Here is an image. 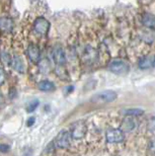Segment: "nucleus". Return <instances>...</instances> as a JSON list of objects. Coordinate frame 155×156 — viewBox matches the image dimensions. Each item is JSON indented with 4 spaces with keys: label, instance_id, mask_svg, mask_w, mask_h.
<instances>
[{
    "label": "nucleus",
    "instance_id": "obj_23",
    "mask_svg": "<svg viewBox=\"0 0 155 156\" xmlns=\"http://www.w3.org/2000/svg\"><path fill=\"white\" fill-rule=\"evenodd\" d=\"M4 80H5V73L2 69H0V85L4 82Z\"/></svg>",
    "mask_w": 155,
    "mask_h": 156
},
{
    "label": "nucleus",
    "instance_id": "obj_10",
    "mask_svg": "<svg viewBox=\"0 0 155 156\" xmlns=\"http://www.w3.org/2000/svg\"><path fill=\"white\" fill-rule=\"evenodd\" d=\"M26 55L30 61L33 62V63H37V62H39L40 59V49L35 45H30L26 50Z\"/></svg>",
    "mask_w": 155,
    "mask_h": 156
},
{
    "label": "nucleus",
    "instance_id": "obj_14",
    "mask_svg": "<svg viewBox=\"0 0 155 156\" xmlns=\"http://www.w3.org/2000/svg\"><path fill=\"white\" fill-rule=\"evenodd\" d=\"M38 87L40 90L42 91H45V92H51V91H54L55 90V84L52 82V81H49V80H43L41 82H39L38 84Z\"/></svg>",
    "mask_w": 155,
    "mask_h": 156
},
{
    "label": "nucleus",
    "instance_id": "obj_17",
    "mask_svg": "<svg viewBox=\"0 0 155 156\" xmlns=\"http://www.w3.org/2000/svg\"><path fill=\"white\" fill-rule=\"evenodd\" d=\"M40 105V101H38V99H33V101H30L29 104L26 105V110L27 113H33V111H36V108L39 107Z\"/></svg>",
    "mask_w": 155,
    "mask_h": 156
},
{
    "label": "nucleus",
    "instance_id": "obj_4",
    "mask_svg": "<svg viewBox=\"0 0 155 156\" xmlns=\"http://www.w3.org/2000/svg\"><path fill=\"white\" fill-rule=\"evenodd\" d=\"M54 143H55L56 147H58V148H62V149L68 148L70 146V143H71L70 132L65 131V130L61 131V132L57 135V137H56Z\"/></svg>",
    "mask_w": 155,
    "mask_h": 156
},
{
    "label": "nucleus",
    "instance_id": "obj_12",
    "mask_svg": "<svg viewBox=\"0 0 155 156\" xmlns=\"http://www.w3.org/2000/svg\"><path fill=\"white\" fill-rule=\"evenodd\" d=\"M13 29V21L9 17H1L0 18V30L2 32H11Z\"/></svg>",
    "mask_w": 155,
    "mask_h": 156
},
{
    "label": "nucleus",
    "instance_id": "obj_15",
    "mask_svg": "<svg viewBox=\"0 0 155 156\" xmlns=\"http://www.w3.org/2000/svg\"><path fill=\"white\" fill-rule=\"evenodd\" d=\"M39 69L42 73L47 74L51 71V64L47 59H44V60H41L39 62Z\"/></svg>",
    "mask_w": 155,
    "mask_h": 156
},
{
    "label": "nucleus",
    "instance_id": "obj_1",
    "mask_svg": "<svg viewBox=\"0 0 155 156\" xmlns=\"http://www.w3.org/2000/svg\"><path fill=\"white\" fill-rule=\"evenodd\" d=\"M108 70L111 73L117 74V75H126L129 72L130 66L128 62L122 59H114L108 64Z\"/></svg>",
    "mask_w": 155,
    "mask_h": 156
},
{
    "label": "nucleus",
    "instance_id": "obj_22",
    "mask_svg": "<svg viewBox=\"0 0 155 156\" xmlns=\"http://www.w3.org/2000/svg\"><path fill=\"white\" fill-rule=\"evenodd\" d=\"M35 122H36V118H30V119H27V122H26V126L27 127H32L33 124H35Z\"/></svg>",
    "mask_w": 155,
    "mask_h": 156
},
{
    "label": "nucleus",
    "instance_id": "obj_2",
    "mask_svg": "<svg viewBox=\"0 0 155 156\" xmlns=\"http://www.w3.org/2000/svg\"><path fill=\"white\" fill-rule=\"evenodd\" d=\"M117 98V92L114 90H104L92 96L91 101L94 104H110Z\"/></svg>",
    "mask_w": 155,
    "mask_h": 156
},
{
    "label": "nucleus",
    "instance_id": "obj_21",
    "mask_svg": "<svg viewBox=\"0 0 155 156\" xmlns=\"http://www.w3.org/2000/svg\"><path fill=\"white\" fill-rule=\"evenodd\" d=\"M9 149H10V147H9V145L0 144V152H4V153H6V152H8V151H9Z\"/></svg>",
    "mask_w": 155,
    "mask_h": 156
},
{
    "label": "nucleus",
    "instance_id": "obj_20",
    "mask_svg": "<svg viewBox=\"0 0 155 156\" xmlns=\"http://www.w3.org/2000/svg\"><path fill=\"white\" fill-rule=\"evenodd\" d=\"M148 128H149L151 131H155V116H153L150 119L149 123H148Z\"/></svg>",
    "mask_w": 155,
    "mask_h": 156
},
{
    "label": "nucleus",
    "instance_id": "obj_16",
    "mask_svg": "<svg viewBox=\"0 0 155 156\" xmlns=\"http://www.w3.org/2000/svg\"><path fill=\"white\" fill-rule=\"evenodd\" d=\"M144 112L140 110V108H128V110H124L123 114L125 116H129V117H138L143 115Z\"/></svg>",
    "mask_w": 155,
    "mask_h": 156
},
{
    "label": "nucleus",
    "instance_id": "obj_13",
    "mask_svg": "<svg viewBox=\"0 0 155 156\" xmlns=\"http://www.w3.org/2000/svg\"><path fill=\"white\" fill-rule=\"evenodd\" d=\"M142 23L148 29H154L155 27V15L151 13H145L142 16Z\"/></svg>",
    "mask_w": 155,
    "mask_h": 156
},
{
    "label": "nucleus",
    "instance_id": "obj_9",
    "mask_svg": "<svg viewBox=\"0 0 155 156\" xmlns=\"http://www.w3.org/2000/svg\"><path fill=\"white\" fill-rule=\"evenodd\" d=\"M155 66V57L154 56H146L139 61V68L143 70L150 69Z\"/></svg>",
    "mask_w": 155,
    "mask_h": 156
},
{
    "label": "nucleus",
    "instance_id": "obj_18",
    "mask_svg": "<svg viewBox=\"0 0 155 156\" xmlns=\"http://www.w3.org/2000/svg\"><path fill=\"white\" fill-rule=\"evenodd\" d=\"M11 60H12V59L10 58V56H9L7 53H2V54H1V61H2V63H4L6 65L11 64Z\"/></svg>",
    "mask_w": 155,
    "mask_h": 156
},
{
    "label": "nucleus",
    "instance_id": "obj_6",
    "mask_svg": "<svg viewBox=\"0 0 155 156\" xmlns=\"http://www.w3.org/2000/svg\"><path fill=\"white\" fill-rule=\"evenodd\" d=\"M52 57L54 63L58 67L64 66L66 64V56H65L64 50L60 46H56L52 51Z\"/></svg>",
    "mask_w": 155,
    "mask_h": 156
},
{
    "label": "nucleus",
    "instance_id": "obj_8",
    "mask_svg": "<svg viewBox=\"0 0 155 156\" xmlns=\"http://www.w3.org/2000/svg\"><path fill=\"white\" fill-rule=\"evenodd\" d=\"M135 128H136V122L134 119H133V117L124 119V121L122 122V124H121V130H122L124 133L132 132Z\"/></svg>",
    "mask_w": 155,
    "mask_h": 156
},
{
    "label": "nucleus",
    "instance_id": "obj_11",
    "mask_svg": "<svg viewBox=\"0 0 155 156\" xmlns=\"http://www.w3.org/2000/svg\"><path fill=\"white\" fill-rule=\"evenodd\" d=\"M11 65L12 68L18 73H23L24 72V64L23 62V59H21L19 56L14 55L13 58L11 60Z\"/></svg>",
    "mask_w": 155,
    "mask_h": 156
},
{
    "label": "nucleus",
    "instance_id": "obj_7",
    "mask_svg": "<svg viewBox=\"0 0 155 156\" xmlns=\"http://www.w3.org/2000/svg\"><path fill=\"white\" fill-rule=\"evenodd\" d=\"M33 29L40 35H46L49 32V29H50V23L44 17H39L35 21Z\"/></svg>",
    "mask_w": 155,
    "mask_h": 156
},
{
    "label": "nucleus",
    "instance_id": "obj_3",
    "mask_svg": "<svg viewBox=\"0 0 155 156\" xmlns=\"http://www.w3.org/2000/svg\"><path fill=\"white\" fill-rule=\"evenodd\" d=\"M86 132H87V126H86L85 122L78 121L71 126L70 135H71V138L79 140V139H82L83 137L85 136Z\"/></svg>",
    "mask_w": 155,
    "mask_h": 156
},
{
    "label": "nucleus",
    "instance_id": "obj_19",
    "mask_svg": "<svg viewBox=\"0 0 155 156\" xmlns=\"http://www.w3.org/2000/svg\"><path fill=\"white\" fill-rule=\"evenodd\" d=\"M148 151L151 156H155V138L152 139L150 141V144H149V148H148Z\"/></svg>",
    "mask_w": 155,
    "mask_h": 156
},
{
    "label": "nucleus",
    "instance_id": "obj_5",
    "mask_svg": "<svg viewBox=\"0 0 155 156\" xmlns=\"http://www.w3.org/2000/svg\"><path fill=\"white\" fill-rule=\"evenodd\" d=\"M105 136H107V141L111 144L121 143L125 140V135L121 129H108Z\"/></svg>",
    "mask_w": 155,
    "mask_h": 156
}]
</instances>
